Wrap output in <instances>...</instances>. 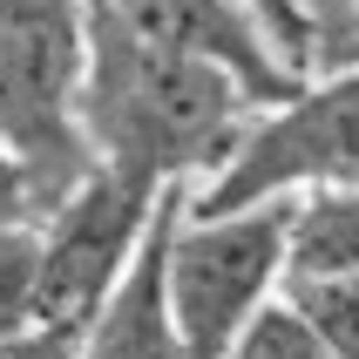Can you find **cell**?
Returning a JSON list of instances; mask_svg holds the SVG:
<instances>
[{
  "instance_id": "cell-1",
  "label": "cell",
  "mask_w": 359,
  "mask_h": 359,
  "mask_svg": "<svg viewBox=\"0 0 359 359\" xmlns=\"http://www.w3.org/2000/svg\"><path fill=\"white\" fill-rule=\"evenodd\" d=\"M258 102L210 61L170 55L129 34L109 0H88V68H81V142L88 163L142 190H203L238 156Z\"/></svg>"
},
{
  "instance_id": "cell-2",
  "label": "cell",
  "mask_w": 359,
  "mask_h": 359,
  "mask_svg": "<svg viewBox=\"0 0 359 359\" xmlns=\"http://www.w3.org/2000/svg\"><path fill=\"white\" fill-rule=\"evenodd\" d=\"M81 68L88 0H0V149L34 224L95 170L81 142Z\"/></svg>"
},
{
  "instance_id": "cell-3",
  "label": "cell",
  "mask_w": 359,
  "mask_h": 359,
  "mask_svg": "<svg viewBox=\"0 0 359 359\" xmlns=\"http://www.w3.org/2000/svg\"><path fill=\"white\" fill-rule=\"evenodd\" d=\"M299 197H264L244 210H190L183 197L163 238V305L190 359H224L244 319L285 292Z\"/></svg>"
},
{
  "instance_id": "cell-4",
  "label": "cell",
  "mask_w": 359,
  "mask_h": 359,
  "mask_svg": "<svg viewBox=\"0 0 359 359\" xmlns=\"http://www.w3.org/2000/svg\"><path fill=\"white\" fill-rule=\"evenodd\" d=\"M359 190V61L319 68L244 129L238 156L190 190V210H244L264 197Z\"/></svg>"
},
{
  "instance_id": "cell-5",
  "label": "cell",
  "mask_w": 359,
  "mask_h": 359,
  "mask_svg": "<svg viewBox=\"0 0 359 359\" xmlns=\"http://www.w3.org/2000/svg\"><path fill=\"white\" fill-rule=\"evenodd\" d=\"M163 190H142L129 177L88 170L68 197L34 224V292H27V319L48 332H88L109 292L122 285L129 258L149 238Z\"/></svg>"
},
{
  "instance_id": "cell-6",
  "label": "cell",
  "mask_w": 359,
  "mask_h": 359,
  "mask_svg": "<svg viewBox=\"0 0 359 359\" xmlns=\"http://www.w3.org/2000/svg\"><path fill=\"white\" fill-rule=\"evenodd\" d=\"M109 14H116L129 34L170 48V55H190V61L224 68L258 109L285 102L305 81L299 68L264 41V27L244 14L238 0H109Z\"/></svg>"
},
{
  "instance_id": "cell-7",
  "label": "cell",
  "mask_w": 359,
  "mask_h": 359,
  "mask_svg": "<svg viewBox=\"0 0 359 359\" xmlns=\"http://www.w3.org/2000/svg\"><path fill=\"white\" fill-rule=\"evenodd\" d=\"M183 197H190V190H163L156 217H149V238H142V251L129 258V271H122V285L109 292V305L95 312V325L81 332L75 359H190V346H183L177 325H170V305H163V238H170Z\"/></svg>"
},
{
  "instance_id": "cell-8",
  "label": "cell",
  "mask_w": 359,
  "mask_h": 359,
  "mask_svg": "<svg viewBox=\"0 0 359 359\" xmlns=\"http://www.w3.org/2000/svg\"><path fill=\"white\" fill-rule=\"evenodd\" d=\"M319 271H359V190H312L292 210L285 278H319Z\"/></svg>"
},
{
  "instance_id": "cell-9",
  "label": "cell",
  "mask_w": 359,
  "mask_h": 359,
  "mask_svg": "<svg viewBox=\"0 0 359 359\" xmlns=\"http://www.w3.org/2000/svg\"><path fill=\"white\" fill-rule=\"evenodd\" d=\"M285 299L312 325V339L332 359H359V271H319V278H285Z\"/></svg>"
},
{
  "instance_id": "cell-10",
  "label": "cell",
  "mask_w": 359,
  "mask_h": 359,
  "mask_svg": "<svg viewBox=\"0 0 359 359\" xmlns=\"http://www.w3.org/2000/svg\"><path fill=\"white\" fill-rule=\"evenodd\" d=\"M224 359H332L319 339H312V325L292 312V299H271V305H258L251 319H244V332L231 346H224Z\"/></svg>"
},
{
  "instance_id": "cell-11",
  "label": "cell",
  "mask_w": 359,
  "mask_h": 359,
  "mask_svg": "<svg viewBox=\"0 0 359 359\" xmlns=\"http://www.w3.org/2000/svg\"><path fill=\"white\" fill-rule=\"evenodd\" d=\"M27 292H34V224H0V346L34 325Z\"/></svg>"
},
{
  "instance_id": "cell-12",
  "label": "cell",
  "mask_w": 359,
  "mask_h": 359,
  "mask_svg": "<svg viewBox=\"0 0 359 359\" xmlns=\"http://www.w3.org/2000/svg\"><path fill=\"white\" fill-rule=\"evenodd\" d=\"M305 27H312V75L319 68H339L359 41V20H353V0H299Z\"/></svg>"
},
{
  "instance_id": "cell-13",
  "label": "cell",
  "mask_w": 359,
  "mask_h": 359,
  "mask_svg": "<svg viewBox=\"0 0 359 359\" xmlns=\"http://www.w3.org/2000/svg\"><path fill=\"white\" fill-rule=\"evenodd\" d=\"M238 7L264 27V41H271V48H278L299 75H312V27H305L299 0H238Z\"/></svg>"
},
{
  "instance_id": "cell-14",
  "label": "cell",
  "mask_w": 359,
  "mask_h": 359,
  "mask_svg": "<svg viewBox=\"0 0 359 359\" xmlns=\"http://www.w3.org/2000/svg\"><path fill=\"white\" fill-rule=\"evenodd\" d=\"M75 353H81L75 332H48V325H27L0 346V359H75Z\"/></svg>"
},
{
  "instance_id": "cell-15",
  "label": "cell",
  "mask_w": 359,
  "mask_h": 359,
  "mask_svg": "<svg viewBox=\"0 0 359 359\" xmlns=\"http://www.w3.org/2000/svg\"><path fill=\"white\" fill-rule=\"evenodd\" d=\"M0 224H34L27 190H20V170H14V156H7V149H0Z\"/></svg>"
},
{
  "instance_id": "cell-16",
  "label": "cell",
  "mask_w": 359,
  "mask_h": 359,
  "mask_svg": "<svg viewBox=\"0 0 359 359\" xmlns=\"http://www.w3.org/2000/svg\"><path fill=\"white\" fill-rule=\"evenodd\" d=\"M353 20H359V0H353ZM353 48H359V41H353Z\"/></svg>"
},
{
  "instance_id": "cell-17",
  "label": "cell",
  "mask_w": 359,
  "mask_h": 359,
  "mask_svg": "<svg viewBox=\"0 0 359 359\" xmlns=\"http://www.w3.org/2000/svg\"><path fill=\"white\" fill-rule=\"evenodd\" d=\"M346 61H359V48H353V55H346Z\"/></svg>"
}]
</instances>
